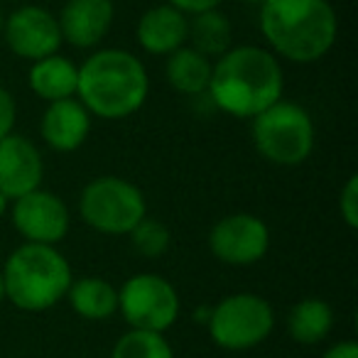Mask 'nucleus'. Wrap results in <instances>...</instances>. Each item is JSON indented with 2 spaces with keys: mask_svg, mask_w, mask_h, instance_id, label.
Returning <instances> with one entry per match:
<instances>
[{
  "mask_svg": "<svg viewBox=\"0 0 358 358\" xmlns=\"http://www.w3.org/2000/svg\"><path fill=\"white\" fill-rule=\"evenodd\" d=\"M285 71L280 59L258 45L231 47L211 64L209 99L221 113L250 120L282 99Z\"/></svg>",
  "mask_w": 358,
  "mask_h": 358,
  "instance_id": "1",
  "label": "nucleus"
},
{
  "mask_svg": "<svg viewBox=\"0 0 358 358\" xmlns=\"http://www.w3.org/2000/svg\"><path fill=\"white\" fill-rule=\"evenodd\" d=\"M258 25L268 50L292 64L324 59L338 35V15L329 0H263Z\"/></svg>",
  "mask_w": 358,
  "mask_h": 358,
  "instance_id": "2",
  "label": "nucleus"
},
{
  "mask_svg": "<svg viewBox=\"0 0 358 358\" xmlns=\"http://www.w3.org/2000/svg\"><path fill=\"white\" fill-rule=\"evenodd\" d=\"M150 94V74L138 55L120 47L91 52L79 64L76 99L103 120H123L138 113Z\"/></svg>",
  "mask_w": 358,
  "mask_h": 358,
  "instance_id": "3",
  "label": "nucleus"
},
{
  "mask_svg": "<svg viewBox=\"0 0 358 358\" xmlns=\"http://www.w3.org/2000/svg\"><path fill=\"white\" fill-rule=\"evenodd\" d=\"M3 273L6 299L22 312H45L66 297L74 273L57 245L22 243L8 255Z\"/></svg>",
  "mask_w": 358,
  "mask_h": 358,
  "instance_id": "4",
  "label": "nucleus"
},
{
  "mask_svg": "<svg viewBox=\"0 0 358 358\" xmlns=\"http://www.w3.org/2000/svg\"><path fill=\"white\" fill-rule=\"evenodd\" d=\"M250 138L260 157L278 167H299L314 152V120L304 106L294 101H275L250 118Z\"/></svg>",
  "mask_w": 358,
  "mask_h": 358,
  "instance_id": "5",
  "label": "nucleus"
},
{
  "mask_svg": "<svg viewBox=\"0 0 358 358\" xmlns=\"http://www.w3.org/2000/svg\"><path fill=\"white\" fill-rule=\"evenodd\" d=\"M79 214L86 226L103 236H128L148 216V201L130 179L103 174L81 189Z\"/></svg>",
  "mask_w": 358,
  "mask_h": 358,
  "instance_id": "6",
  "label": "nucleus"
},
{
  "mask_svg": "<svg viewBox=\"0 0 358 358\" xmlns=\"http://www.w3.org/2000/svg\"><path fill=\"white\" fill-rule=\"evenodd\" d=\"M206 329L224 351H250L273 334L275 309L260 294L236 292L211 307Z\"/></svg>",
  "mask_w": 358,
  "mask_h": 358,
  "instance_id": "7",
  "label": "nucleus"
},
{
  "mask_svg": "<svg viewBox=\"0 0 358 358\" xmlns=\"http://www.w3.org/2000/svg\"><path fill=\"white\" fill-rule=\"evenodd\" d=\"M177 287L157 273H138L118 289V312L130 329L164 334L179 319Z\"/></svg>",
  "mask_w": 358,
  "mask_h": 358,
  "instance_id": "8",
  "label": "nucleus"
},
{
  "mask_svg": "<svg viewBox=\"0 0 358 358\" xmlns=\"http://www.w3.org/2000/svg\"><path fill=\"white\" fill-rule=\"evenodd\" d=\"M10 221L25 243L40 245H59L71 229V214L64 199L42 187L13 199Z\"/></svg>",
  "mask_w": 358,
  "mask_h": 358,
  "instance_id": "9",
  "label": "nucleus"
},
{
  "mask_svg": "<svg viewBox=\"0 0 358 358\" xmlns=\"http://www.w3.org/2000/svg\"><path fill=\"white\" fill-rule=\"evenodd\" d=\"M209 250L216 260L236 268L255 265L270 250V229L255 214H229L209 231Z\"/></svg>",
  "mask_w": 358,
  "mask_h": 358,
  "instance_id": "10",
  "label": "nucleus"
},
{
  "mask_svg": "<svg viewBox=\"0 0 358 358\" xmlns=\"http://www.w3.org/2000/svg\"><path fill=\"white\" fill-rule=\"evenodd\" d=\"M3 37H6L8 50L27 62L57 55L59 47L64 45L55 13L45 10L42 6H32V3H22L10 15H6Z\"/></svg>",
  "mask_w": 358,
  "mask_h": 358,
  "instance_id": "11",
  "label": "nucleus"
},
{
  "mask_svg": "<svg viewBox=\"0 0 358 358\" xmlns=\"http://www.w3.org/2000/svg\"><path fill=\"white\" fill-rule=\"evenodd\" d=\"M45 159L30 138L10 133L0 140V192L8 201L42 187Z\"/></svg>",
  "mask_w": 358,
  "mask_h": 358,
  "instance_id": "12",
  "label": "nucleus"
},
{
  "mask_svg": "<svg viewBox=\"0 0 358 358\" xmlns=\"http://www.w3.org/2000/svg\"><path fill=\"white\" fill-rule=\"evenodd\" d=\"M115 20L113 0H66L57 15L62 40L76 50H96Z\"/></svg>",
  "mask_w": 358,
  "mask_h": 358,
  "instance_id": "13",
  "label": "nucleus"
},
{
  "mask_svg": "<svg viewBox=\"0 0 358 358\" xmlns=\"http://www.w3.org/2000/svg\"><path fill=\"white\" fill-rule=\"evenodd\" d=\"M94 115L76 99H64L47 103L40 118V135L45 145L55 152H76L89 140Z\"/></svg>",
  "mask_w": 358,
  "mask_h": 358,
  "instance_id": "14",
  "label": "nucleus"
},
{
  "mask_svg": "<svg viewBox=\"0 0 358 358\" xmlns=\"http://www.w3.org/2000/svg\"><path fill=\"white\" fill-rule=\"evenodd\" d=\"M187 27H189V15L169 3H159L140 15L135 25V42L148 55L167 57L187 45Z\"/></svg>",
  "mask_w": 358,
  "mask_h": 358,
  "instance_id": "15",
  "label": "nucleus"
},
{
  "mask_svg": "<svg viewBox=\"0 0 358 358\" xmlns=\"http://www.w3.org/2000/svg\"><path fill=\"white\" fill-rule=\"evenodd\" d=\"M76 81H79V64H74L69 57H62L59 52L32 62L30 71H27L30 91L47 103L74 99Z\"/></svg>",
  "mask_w": 358,
  "mask_h": 358,
  "instance_id": "16",
  "label": "nucleus"
},
{
  "mask_svg": "<svg viewBox=\"0 0 358 358\" xmlns=\"http://www.w3.org/2000/svg\"><path fill=\"white\" fill-rule=\"evenodd\" d=\"M64 299L71 312L86 322H106L118 314V289L99 275L74 278Z\"/></svg>",
  "mask_w": 358,
  "mask_h": 358,
  "instance_id": "17",
  "label": "nucleus"
},
{
  "mask_svg": "<svg viewBox=\"0 0 358 358\" xmlns=\"http://www.w3.org/2000/svg\"><path fill=\"white\" fill-rule=\"evenodd\" d=\"M211 64L214 62L209 57H204L201 52H196L194 47L185 45L174 50L172 55H167L164 62V76L167 84L172 86L177 94L182 96H201L209 91L211 81Z\"/></svg>",
  "mask_w": 358,
  "mask_h": 358,
  "instance_id": "18",
  "label": "nucleus"
},
{
  "mask_svg": "<svg viewBox=\"0 0 358 358\" xmlns=\"http://www.w3.org/2000/svg\"><path fill=\"white\" fill-rule=\"evenodd\" d=\"M187 45L194 47L211 62L229 52L234 47V25L229 15L221 13V8L204 10L189 15V27H187Z\"/></svg>",
  "mask_w": 358,
  "mask_h": 358,
  "instance_id": "19",
  "label": "nucleus"
},
{
  "mask_svg": "<svg viewBox=\"0 0 358 358\" xmlns=\"http://www.w3.org/2000/svg\"><path fill=\"white\" fill-rule=\"evenodd\" d=\"M334 329V309L327 299H299L287 314V334L302 346L322 343Z\"/></svg>",
  "mask_w": 358,
  "mask_h": 358,
  "instance_id": "20",
  "label": "nucleus"
},
{
  "mask_svg": "<svg viewBox=\"0 0 358 358\" xmlns=\"http://www.w3.org/2000/svg\"><path fill=\"white\" fill-rule=\"evenodd\" d=\"M110 358H174V351L164 334L130 329L115 341Z\"/></svg>",
  "mask_w": 358,
  "mask_h": 358,
  "instance_id": "21",
  "label": "nucleus"
},
{
  "mask_svg": "<svg viewBox=\"0 0 358 358\" xmlns=\"http://www.w3.org/2000/svg\"><path fill=\"white\" fill-rule=\"evenodd\" d=\"M128 236L135 253H140L143 258H162L169 250V243H172V236H169L167 226L157 219H150V216L138 221Z\"/></svg>",
  "mask_w": 358,
  "mask_h": 358,
  "instance_id": "22",
  "label": "nucleus"
},
{
  "mask_svg": "<svg viewBox=\"0 0 358 358\" xmlns=\"http://www.w3.org/2000/svg\"><path fill=\"white\" fill-rule=\"evenodd\" d=\"M338 214L348 229H358V174H351L338 196Z\"/></svg>",
  "mask_w": 358,
  "mask_h": 358,
  "instance_id": "23",
  "label": "nucleus"
},
{
  "mask_svg": "<svg viewBox=\"0 0 358 358\" xmlns=\"http://www.w3.org/2000/svg\"><path fill=\"white\" fill-rule=\"evenodd\" d=\"M15 120H17L15 96L6 86H0V140L8 138L15 130Z\"/></svg>",
  "mask_w": 358,
  "mask_h": 358,
  "instance_id": "24",
  "label": "nucleus"
},
{
  "mask_svg": "<svg viewBox=\"0 0 358 358\" xmlns=\"http://www.w3.org/2000/svg\"><path fill=\"white\" fill-rule=\"evenodd\" d=\"M164 3H169L172 8L182 10L185 15H196V13L221 8V3H226V0H164Z\"/></svg>",
  "mask_w": 358,
  "mask_h": 358,
  "instance_id": "25",
  "label": "nucleus"
},
{
  "mask_svg": "<svg viewBox=\"0 0 358 358\" xmlns=\"http://www.w3.org/2000/svg\"><path fill=\"white\" fill-rule=\"evenodd\" d=\"M322 358H358V346L356 341H338L327 348Z\"/></svg>",
  "mask_w": 358,
  "mask_h": 358,
  "instance_id": "26",
  "label": "nucleus"
},
{
  "mask_svg": "<svg viewBox=\"0 0 358 358\" xmlns=\"http://www.w3.org/2000/svg\"><path fill=\"white\" fill-rule=\"evenodd\" d=\"M209 312H211V307H206V309H196V314H194V322L206 324V322H209Z\"/></svg>",
  "mask_w": 358,
  "mask_h": 358,
  "instance_id": "27",
  "label": "nucleus"
},
{
  "mask_svg": "<svg viewBox=\"0 0 358 358\" xmlns=\"http://www.w3.org/2000/svg\"><path fill=\"white\" fill-rule=\"evenodd\" d=\"M8 204H10V201H8V196L3 194V192H0V219H3V216H6V211H8Z\"/></svg>",
  "mask_w": 358,
  "mask_h": 358,
  "instance_id": "28",
  "label": "nucleus"
},
{
  "mask_svg": "<svg viewBox=\"0 0 358 358\" xmlns=\"http://www.w3.org/2000/svg\"><path fill=\"white\" fill-rule=\"evenodd\" d=\"M6 302V282H3V273H0V304Z\"/></svg>",
  "mask_w": 358,
  "mask_h": 358,
  "instance_id": "29",
  "label": "nucleus"
},
{
  "mask_svg": "<svg viewBox=\"0 0 358 358\" xmlns=\"http://www.w3.org/2000/svg\"><path fill=\"white\" fill-rule=\"evenodd\" d=\"M3 27H6V13L0 8V35H3Z\"/></svg>",
  "mask_w": 358,
  "mask_h": 358,
  "instance_id": "30",
  "label": "nucleus"
},
{
  "mask_svg": "<svg viewBox=\"0 0 358 358\" xmlns=\"http://www.w3.org/2000/svg\"><path fill=\"white\" fill-rule=\"evenodd\" d=\"M248 3H255V6H260V3H263V0H248Z\"/></svg>",
  "mask_w": 358,
  "mask_h": 358,
  "instance_id": "31",
  "label": "nucleus"
},
{
  "mask_svg": "<svg viewBox=\"0 0 358 358\" xmlns=\"http://www.w3.org/2000/svg\"><path fill=\"white\" fill-rule=\"evenodd\" d=\"M8 3H25V0H8Z\"/></svg>",
  "mask_w": 358,
  "mask_h": 358,
  "instance_id": "32",
  "label": "nucleus"
}]
</instances>
